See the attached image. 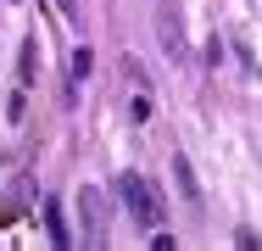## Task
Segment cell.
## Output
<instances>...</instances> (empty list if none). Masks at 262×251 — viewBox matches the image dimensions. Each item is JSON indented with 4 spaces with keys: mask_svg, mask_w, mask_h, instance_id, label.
<instances>
[{
    "mask_svg": "<svg viewBox=\"0 0 262 251\" xmlns=\"http://www.w3.org/2000/svg\"><path fill=\"white\" fill-rule=\"evenodd\" d=\"M117 201L128 206V218L140 229H162V218H167V201L145 173H117Z\"/></svg>",
    "mask_w": 262,
    "mask_h": 251,
    "instance_id": "1",
    "label": "cell"
},
{
    "mask_svg": "<svg viewBox=\"0 0 262 251\" xmlns=\"http://www.w3.org/2000/svg\"><path fill=\"white\" fill-rule=\"evenodd\" d=\"M78 212H84V240H90V246H106L112 229H106V201H101V190H84V196H78Z\"/></svg>",
    "mask_w": 262,
    "mask_h": 251,
    "instance_id": "2",
    "label": "cell"
},
{
    "mask_svg": "<svg viewBox=\"0 0 262 251\" xmlns=\"http://www.w3.org/2000/svg\"><path fill=\"white\" fill-rule=\"evenodd\" d=\"M45 229H51V246H56V251H67V246H73L67 212H61V201H56V196H45Z\"/></svg>",
    "mask_w": 262,
    "mask_h": 251,
    "instance_id": "3",
    "label": "cell"
},
{
    "mask_svg": "<svg viewBox=\"0 0 262 251\" xmlns=\"http://www.w3.org/2000/svg\"><path fill=\"white\" fill-rule=\"evenodd\" d=\"M34 67H39V34H34V39H23V56H17V90H28V84H34Z\"/></svg>",
    "mask_w": 262,
    "mask_h": 251,
    "instance_id": "4",
    "label": "cell"
},
{
    "mask_svg": "<svg viewBox=\"0 0 262 251\" xmlns=\"http://www.w3.org/2000/svg\"><path fill=\"white\" fill-rule=\"evenodd\" d=\"M162 45L173 56H184V39H179V11H162Z\"/></svg>",
    "mask_w": 262,
    "mask_h": 251,
    "instance_id": "5",
    "label": "cell"
},
{
    "mask_svg": "<svg viewBox=\"0 0 262 251\" xmlns=\"http://www.w3.org/2000/svg\"><path fill=\"white\" fill-rule=\"evenodd\" d=\"M90 67H95V50L78 45V50H73V84H84V78H90Z\"/></svg>",
    "mask_w": 262,
    "mask_h": 251,
    "instance_id": "6",
    "label": "cell"
},
{
    "mask_svg": "<svg viewBox=\"0 0 262 251\" xmlns=\"http://www.w3.org/2000/svg\"><path fill=\"white\" fill-rule=\"evenodd\" d=\"M173 173H179V190H184V196L201 201V190H195V179H190V162H184V156H173Z\"/></svg>",
    "mask_w": 262,
    "mask_h": 251,
    "instance_id": "7",
    "label": "cell"
},
{
    "mask_svg": "<svg viewBox=\"0 0 262 251\" xmlns=\"http://www.w3.org/2000/svg\"><path fill=\"white\" fill-rule=\"evenodd\" d=\"M56 11H61L67 23H78V0H56Z\"/></svg>",
    "mask_w": 262,
    "mask_h": 251,
    "instance_id": "8",
    "label": "cell"
}]
</instances>
